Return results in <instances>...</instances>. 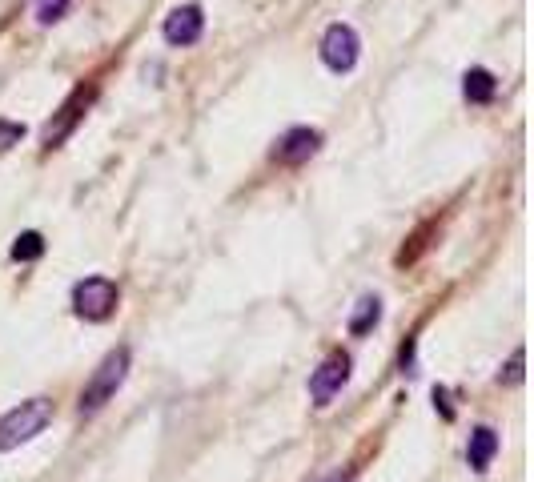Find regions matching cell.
<instances>
[{
    "label": "cell",
    "mask_w": 534,
    "mask_h": 482,
    "mask_svg": "<svg viewBox=\"0 0 534 482\" xmlns=\"http://www.w3.org/2000/svg\"><path fill=\"white\" fill-rule=\"evenodd\" d=\"M53 422V402L49 398H29L17 410H9L0 418V454H9L25 442H33L37 434H45V426Z\"/></svg>",
    "instance_id": "cell-1"
},
{
    "label": "cell",
    "mask_w": 534,
    "mask_h": 482,
    "mask_svg": "<svg viewBox=\"0 0 534 482\" xmlns=\"http://www.w3.org/2000/svg\"><path fill=\"white\" fill-rule=\"evenodd\" d=\"M125 374H129V350L117 346L113 354H105V362L97 366V374L89 378L85 394H81V414H97L105 402L117 398V390L125 386Z\"/></svg>",
    "instance_id": "cell-2"
},
{
    "label": "cell",
    "mask_w": 534,
    "mask_h": 482,
    "mask_svg": "<svg viewBox=\"0 0 534 482\" xmlns=\"http://www.w3.org/2000/svg\"><path fill=\"white\" fill-rule=\"evenodd\" d=\"M117 302H121V290H117L113 278H85L73 290V310L85 322H109L113 310H117Z\"/></svg>",
    "instance_id": "cell-3"
},
{
    "label": "cell",
    "mask_w": 534,
    "mask_h": 482,
    "mask_svg": "<svg viewBox=\"0 0 534 482\" xmlns=\"http://www.w3.org/2000/svg\"><path fill=\"white\" fill-rule=\"evenodd\" d=\"M358 53H362V41H358V33L350 25L338 21V25L326 29V37H322V61H326V69L350 73L358 65Z\"/></svg>",
    "instance_id": "cell-4"
},
{
    "label": "cell",
    "mask_w": 534,
    "mask_h": 482,
    "mask_svg": "<svg viewBox=\"0 0 534 482\" xmlns=\"http://www.w3.org/2000/svg\"><path fill=\"white\" fill-rule=\"evenodd\" d=\"M346 382H350V354H330V358L314 370V378H310V398H314L318 406H330L334 394H338Z\"/></svg>",
    "instance_id": "cell-5"
},
{
    "label": "cell",
    "mask_w": 534,
    "mask_h": 482,
    "mask_svg": "<svg viewBox=\"0 0 534 482\" xmlns=\"http://www.w3.org/2000/svg\"><path fill=\"white\" fill-rule=\"evenodd\" d=\"M165 41L169 45H177V49H185V45H197L201 41V33H205V13L197 9V5H185V9H173L169 17H165Z\"/></svg>",
    "instance_id": "cell-6"
},
{
    "label": "cell",
    "mask_w": 534,
    "mask_h": 482,
    "mask_svg": "<svg viewBox=\"0 0 534 482\" xmlns=\"http://www.w3.org/2000/svg\"><path fill=\"white\" fill-rule=\"evenodd\" d=\"M322 149V133L318 129H306V125H298V129H290L282 141H278V149H274V161H282V165H306L314 153Z\"/></svg>",
    "instance_id": "cell-7"
},
{
    "label": "cell",
    "mask_w": 534,
    "mask_h": 482,
    "mask_svg": "<svg viewBox=\"0 0 534 482\" xmlns=\"http://www.w3.org/2000/svg\"><path fill=\"white\" fill-rule=\"evenodd\" d=\"M494 454H498V434L490 430V426H478L474 434H470V446H466V462H470V470H486L490 462H494Z\"/></svg>",
    "instance_id": "cell-8"
},
{
    "label": "cell",
    "mask_w": 534,
    "mask_h": 482,
    "mask_svg": "<svg viewBox=\"0 0 534 482\" xmlns=\"http://www.w3.org/2000/svg\"><path fill=\"white\" fill-rule=\"evenodd\" d=\"M89 97H93V93H85V89H81V93H77V97H73V101H69L65 109H61V121L45 129V145H49V149H53V145H61V141L69 137V129H73V125L81 121V109L89 105Z\"/></svg>",
    "instance_id": "cell-9"
},
{
    "label": "cell",
    "mask_w": 534,
    "mask_h": 482,
    "mask_svg": "<svg viewBox=\"0 0 534 482\" xmlns=\"http://www.w3.org/2000/svg\"><path fill=\"white\" fill-rule=\"evenodd\" d=\"M462 93H466L470 105H490L494 93H498V81H494L490 69H470V73L462 77Z\"/></svg>",
    "instance_id": "cell-10"
},
{
    "label": "cell",
    "mask_w": 534,
    "mask_h": 482,
    "mask_svg": "<svg viewBox=\"0 0 534 482\" xmlns=\"http://www.w3.org/2000/svg\"><path fill=\"white\" fill-rule=\"evenodd\" d=\"M378 322H382V302H378V298H362L358 310H354V318H350V334L362 338V334H370Z\"/></svg>",
    "instance_id": "cell-11"
},
{
    "label": "cell",
    "mask_w": 534,
    "mask_h": 482,
    "mask_svg": "<svg viewBox=\"0 0 534 482\" xmlns=\"http://www.w3.org/2000/svg\"><path fill=\"white\" fill-rule=\"evenodd\" d=\"M41 254H45V237L37 229H29L13 241V262H37Z\"/></svg>",
    "instance_id": "cell-12"
},
{
    "label": "cell",
    "mask_w": 534,
    "mask_h": 482,
    "mask_svg": "<svg viewBox=\"0 0 534 482\" xmlns=\"http://www.w3.org/2000/svg\"><path fill=\"white\" fill-rule=\"evenodd\" d=\"M69 5L73 0H37V21L41 25H57V21H65Z\"/></svg>",
    "instance_id": "cell-13"
},
{
    "label": "cell",
    "mask_w": 534,
    "mask_h": 482,
    "mask_svg": "<svg viewBox=\"0 0 534 482\" xmlns=\"http://www.w3.org/2000/svg\"><path fill=\"white\" fill-rule=\"evenodd\" d=\"M21 137H25V125H17V121H0V153L13 149V145H21Z\"/></svg>",
    "instance_id": "cell-14"
},
{
    "label": "cell",
    "mask_w": 534,
    "mask_h": 482,
    "mask_svg": "<svg viewBox=\"0 0 534 482\" xmlns=\"http://www.w3.org/2000/svg\"><path fill=\"white\" fill-rule=\"evenodd\" d=\"M506 382H522V350H514V358L506 366Z\"/></svg>",
    "instance_id": "cell-15"
},
{
    "label": "cell",
    "mask_w": 534,
    "mask_h": 482,
    "mask_svg": "<svg viewBox=\"0 0 534 482\" xmlns=\"http://www.w3.org/2000/svg\"><path fill=\"white\" fill-rule=\"evenodd\" d=\"M330 482H350V478H342V474H338V478H330Z\"/></svg>",
    "instance_id": "cell-16"
}]
</instances>
